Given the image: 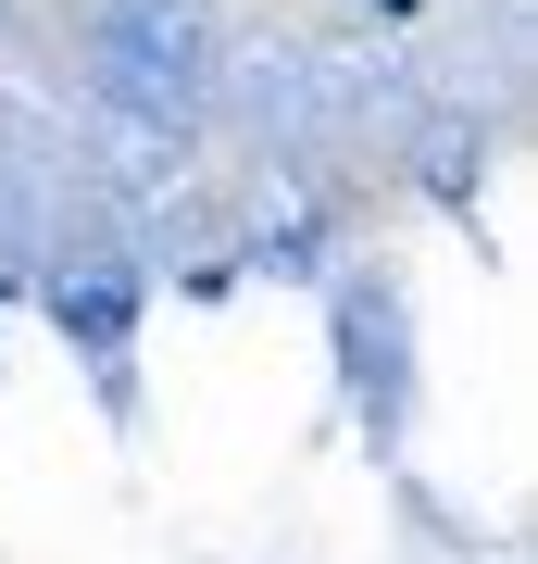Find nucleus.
I'll return each instance as SVG.
<instances>
[{
  "label": "nucleus",
  "mask_w": 538,
  "mask_h": 564,
  "mask_svg": "<svg viewBox=\"0 0 538 564\" xmlns=\"http://www.w3.org/2000/svg\"><path fill=\"white\" fill-rule=\"evenodd\" d=\"M388 13H414V0H388Z\"/></svg>",
  "instance_id": "nucleus-1"
}]
</instances>
